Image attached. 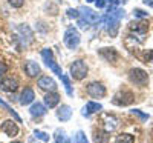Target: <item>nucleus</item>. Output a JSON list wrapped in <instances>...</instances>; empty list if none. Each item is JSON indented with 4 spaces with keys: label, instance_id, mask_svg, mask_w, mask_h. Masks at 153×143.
<instances>
[{
    "label": "nucleus",
    "instance_id": "obj_11",
    "mask_svg": "<svg viewBox=\"0 0 153 143\" xmlns=\"http://www.w3.org/2000/svg\"><path fill=\"white\" fill-rule=\"evenodd\" d=\"M0 129H2L5 134H8L9 137H14V135L19 134V126H17V123H14L12 120H6V122H3L2 126H0Z\"/></svg>",
    "mask_w": 153,
    "mask_h": 143
},
{
    "label": "nucleus",
    "instance_id": "obj_24",
    "mask_svg": "<svg viewBox=\"0 0 153 143\" xmlns=\"http://www.w3.org/2000/svg\"><path fill=\"white\" fill-rule=\"evenodd\" d=\"M55 143H72V140H69L65 134V131H60L57 129L55 131Z\"/></svg>",
    "mask_w": 153,
    "mask_h": 143
},
{
    "label": "nucleus",
    "instance_id": "obj_5",
    "mask_svg": "<svg viewBox=\"0 0 153 143\" xmlns=\"http://www.w3.org/2000/svg\"><path fill=\"white\" fill-rule=\"evenodd\" d=\"M65 45L69 49H75L80 45V32L75 28H68L65 32Z\"/></svg>",
    "mask_w": 153,
    "mask_h": 143
},
{
    "label": "nucleus",
    "instance_id": "obj_19",
    "mask_svg": "<svg viewBox=\"0 0 153 143\" xmlns=\"http://www.w3.org/2000/svg\"><path fill=\"white\" fill-rule=\"evenodd\" d=\"M129 28H130L132 31H135V32L144 34V32L149 31V23H146V22H133V23H130Z\"/></svg>",
    "mask_w": 153,
    "mask_h": 143
},
{
    "label": "nucleus",
    "instance_id": "obj_3",
    "mask_svg": "<svg viewBox=\"0 0 153 143\" xmlns=\"http://www.w3.org/2000/svg\"><path fill=\"white\" fill-rule=\"evenodd\" d=\"M71 75L75 80H83L87 75V66L83 60H75L71 65Z\"/></svg>",
    "mask_w": 153,
    "mask_h": 143
},
{
    "label": "nucleus",
    "instance_id": "obj_32",
    "mask_svg": "<svg viewBox=\"0 0 153 143\" xmlns=\"http://www.w3.org/2000/svg\"><path fill=\"white\" fill-rule=\"evenodd\" d=\"M78 26H80L81 29H87L89 26H91V25H89L86 20H83V19H78Z\"/></svg>",
    "mask_w": 153,
    "mask_h": 143
},
{
    "label": "nucleus",
    "instance_id": "obj_15",
    "mask_svg": "<svg viewBox=\"0 0 153 143\" xmlns=\"http://www.w3.org/2000/svg\"><path fill=\"white\" fill-rule=\"evenodd\" d=\"M35 99V94H34V91L31 88H25L22 91V96H20V103L25 106V105H29V103H32Z\"/></svg>",
    "mask_w": 153,
    "mask_h": 143
},
{
    "label": "nucleus",
    "instance_id": "obj_30",
    "mask_svg": "<svg viewBox=\"0 0 153 143\" xmlns=\"http://www.w3.org/2000/svg\"><path fill=\"white\" fill-rule=\"evenodd\" d=\"M133 16L138 17V19H144V17H147V12L143 11V9H135L133 11Z\"/></svg>",
    "mask_w": 153,
    "mask_h": 143
},
{
    "label": "nucleus",
    "instance_id": "obj_21",
    "mask_svg": "<svg viewBox=\"0 0 153 143\" xmlns=\"http://www.w3.org/2000/svg\"><path fill=\"white\" fill-rule=\"evenodd\" d=\"M109 138H110V132H107L106 129L95 132V135H94L95 143H107V141H109Z\"/></svg>",
    "mask_w": 153,
    "mask_h": 143
},
{
    "label": "nucleus",
    "instance_id": "obj_27",
    "mask_svg": "<svg viewBox=\"0 0 153 143\" xmlns=\"http://www.w3.org/2000/svg\"><path fill=\"white\" fill-rule=\"evenodd\" d=\"M75 143H89L83 131H78V132H76V135H75Z\"/></svg>",
    "mask_w": 153,
    "mask_h": 143
},
{
    "label": "nucleus",
    "instance_id": "obj_39",
    "mask_svg": "<svg viewBox=\"0 0 153 143\" xmlns=\"http://www.w3.org/2000/svg\"><path fill=\"white\" fill-rule=\"evenodd\" d=\"M14 143H22V141H14Z\"/></svg>",
    "mask_w": 153,
    "mask_h": 143
},
{
    "label": "nucleus",
    "instance_id": "obj_33",
    "mask_svg": "<svg viewBox=\"0 0 153 143\" xmlns=\"http://www.w3.org/2000/svg\"><path fill=\"white\" fill-rule=\"evenodd\" d=\"M132 112H133V114H136L138 117H141L143 120H147V119H149V115H147V114H144V112H141V111H139V109H133Z\"/></svg>",
    "mask_w": 153,
    "mask_h": 143
},
{
    "label": "nucleus",
    "instance_id": "obj_37",
    "mask_svg": "<svg viewBox=\"0 0 153 143\" xmlns=\"http://www.w3.org/2000/svg\"><path fill=\"white\" fill-rule=\"evenodd\" d=\"M144 3L149 5V6H153V0H144Z\"/></svg>",
    "mask_w": 153,
    "mask_h": 143
},
{
    "label": "nucleus",
    "instance_id": "obj_16",
    "mask_svg": "<svg viewBox=\"0 0 153 143\" xmlns=\"http://www.w3.org/2000/svg\"><path fill=\"white\" fill-rule=\"evenodd\" d=\"M57 117H58V120H61V122H68L71 117H72V109H71V106L61 105V106L57 109Z\"/></svg>",
    "mask_w": 153,
    "mask_h": 143
},
{
    "label": "nucleus",
    "instance_id": "obj_23",
    "mask_svg": "<svg viewBox=\"0 0 153 143\" xmlns=\"http://www.w3.org/2000/svg\"><path fill=\"white\" fill-rule=\"evenodd\" d=\"M60 79H61V82H63V83H65V89H66L68 96H69V97H72V96H74V91H72V86H71V80H69V77H68V75H65V74H61V75H60Z\"/></svg>",
    "mask_w": 153,
    "mask_h": 143
},
{
    "label": "nucleus",
    "instance_id": "obj_1",
    "mask_svg": "<svg viewBox=\"0 0 153 143\" xmlns=\"http://www.w3.org/2000/svg\"><path fill=\"white\" fill-rule=\"evenodd\" d=\"M124 17V9H121V8H112V9H109V12H107V16H106V29H107V32L110 34V37H115L118 34V29H120V22H121V19Z\"/></svg>",
    "mask_w": 153,
    "mask_h": 143
},
{
    "label": "nucleus",
    "instance_id": "obj_28",
    "mask_svg": "<svg viewBox=\"0 0 153 143\" xmlns=\"http://www.w3.org/2000/svg\"><path fill=\"white\" fill-rule=\"evenodd\" d=\"M34 134H35L37 138H40L42 141H49V134H46V132H43V131H35Z\"/></svg>",
    "mask_w": 153,
    "mask_h": 143
},
{
    "label": "nucleus",
    "instance_id": "obj_36",
    "mask_svg": "<svg viewBox=\"0 0 153 143\" xmlns=\"http://www.w3.org/2000/svg\"><path fill=\"white\" fill-rule=\"evenodd\" d=\"M106 2H107V0H95V5H97V8H104Z\"/></svg>",
    "mask_w": 153,
    "mask_h": 143
},
{
    "label": "nucleus",
    "instance_id": "obj_25",
    "mask_svg": "<svg viewBox=\"0 0 153 143\" xmlns=\"http://www.w3.org/2000/svg\"><path fill=\"white\" fill-rule=\"evenodd\" d=\"M135 141V137L130 135V134H120L115 140V143H133Z\"/></svg>",
    "mask_w": 153,
    "mask_h": 143
},
{
    "label": "nucleus",
    "instance_id": "obj_26",
    "mask_svg": "<svg viewBox=\"0 0 153 143\" xmlns=\"http://www.w3.org/2000/svg\"><path fill=\"white\" fill-rule=\"evenodd\" d=\"M0 105H2V106H3V108H5V109H6L8 112H9V114H12V117H14V119H16L17 122H22V119H20V115H19V114H17V112H16L14 109H12V108H11V106L8 105V103H5V102H3L2 99H0Z\"/></svg>",
    "mask_w": 153,
    "mask_h": 143
},
{
    "label": "nucleus",
    "instance_id": "obj_13",
    "mask_svg": "<svg viewBox=\"0 0 153 143\" xmlns=\"http://www.w3.org/2000/svg\"><path fill=\"white\" fill-rule=\"evenodd\" d=\"M104 129L107 132H112V131H115L117 129V126H118V123H120V120L117 119L115 115H110V114H106L104 115Z\"/></svg>",
    "mask_w": 153,
    "mask_h": 143
},
{
    "label": "nucleus",
    "instance_id": "obj_7",
    "mask_svg": "<svg viewBox=\"0 0 153 143\" xmlns=\"http://www.w3.org/2000/svg\"><path fill=\"white\" fill-rule=\"evenodd\" d=\"M87 94L91 96L92 99H103L106 96V88L103 86V83H98V82H92L87 85Z\"/></svg>",
    "mask_w": 153,
    "mask_h": 143
},
{
    "label": "nucleus",
    "instance_id": "obj_22",
    "mask_svg": "<svg viewBox=\"0 0 153 143\" xmlns=\"http://www.w3.org/2000/svg\"><path fill=\"white\" fill-rule=\"evenodd\" d=\"M17 29H19V32L23 35V40L26 38V42H28V43L32 42V31L29 29V26H26V25H20Z\"/></svg>",
    "mask_w": 153,
    "mask_h": 143
},
{
    "label": "nucleus",
    "instance_id": "obj_4",
    "mask_svg": "<svg viewBox=\"0 0 153 143\" xmlns=\"http://www.w3.org/2000/svg\"><path fill=\"white\" fill-rule=\"evenodd\" d=\"M129 79H130L132 83H135V85H138V86H144V85H147V82H149V75H147V72H146L144 69H141V68H133V69H130Z\"/></svg>",
    "mask_w": 153,
    "mask_h": 143
},
{
    "label": "nucleus",
    "instance_id": "obj_35",
    "mask_svg": "<svg viewBox=\"0 0 153 143\" xmlns=\"http://www.w3.org/2000/svg\"><path fill=\"white\" fill-rule=\"evenodd\" d=\"M146 62H153V49H149L146 53Z\"/></svg>",
    "mask_w": 153,
    "mask_h": 143
},
{
    "label": "nucleus",
    "instance_id": "obj_29",
    "mask_svg": "<svg viewBox=\"0 0 153 143\" xmlns=\"http://www.w3.org/2000/svg\"><path fill=\"white\" fill-rule=\"evenodd\" d=\"M8 2H9V5L12 8H22L23 3H25V0H8Z\"/></svg>",
    "mask_w": 153,
    "mask_h": 143
},
{
    "label": "nucleus",
    "instance_id": "obj_9",
    "mask_svg": "<svg viewBox=\"0 0 153 143\" xmlns=\"http://www.w3.org/2000/svg\"><path fill=\"white\" fill-rule=\"evenodd\" d=\"M80 11V17L78 19H83V20H86L89 25H92V23H97L98 20H100V17H98V14L97 12H94L92 9H89V8H80L78 9Z\"/></svg>",
    "mask_w": 153,
    "mask_h": 143
},
{
    "label": "nucleus",
    "instance_id": "obj_10",
    "mask_svg": "<svg viewBox=\"0 0 153 143\" xmlns=\"http://www.w3.org/2000/svg\"><path fill=\"white\" fill-rule=\"evenodd\" d=\"M38 86L43 91H55L57 89V83L54 79H51L49 75H43L38 79Z\"/></svg>",
    "mask_w": 153,
    "mask_h": 143
},
{
    "label": "nucleus",
    "instance_id": "obj_34",
    "mask_svg": "<svg viewBox=\"0 0 153 143\" xmlns=\"http://www.w3.org/2000/svg\"><path fill=\"white\" fill-rule=\"evenodd\" d=\"M6 71H8L6 63H5V62H0V77H2L3 74H6Z\"/></svg>",
    "mask_w": 153,
    "mask_h": 143
},
{
    "label": "nucleus",
    "instance_id": "obj_8",
    "mask_svg": "<svg viewBox=\"0 0 153 143\" xmlns=\"http://www.w3.org/2000/svg\"><path fill=\"white\" fill-rule=\"evenodd\" d=\"M19 88V82L14 77H5V79L0 80V89L5 91V93H14Z\"/></svg>",
    "mask_w": 153,
    "mask_h": 143
},
{
    "label": "nucleus",
    "instance_id": "obj_17",
    "mask_svg": "<svg viewBox=\"0 0 153 143\" xmlns=\"http://www.w3.org/2000/svg\"><path fill=\"white\" fill-rule=\"evenodd\" d=\"M58 102H60V96L55 93V91H51V93H48L45 96V105L48 108H55L58 105Z\"/></svg>",
    "mask_w": 153,
    "mask_h": 143
},
{
    "label": "nucleus",
    "instance_id": "obj_12",
    "mask_svg": "<svg viewBox=\"0 0 153 143\" xmlns=\"http://www.w3.org/2000/svg\"><path fill=\"white\" fill-rule=\"evenodd\" d=\"M101 109H103V106H101L100 103H97V102H87L86 106H84L83 111H81V114H83L84 117H91L92 114L100 112Z\"/></svg>",
    "mask_w": 153,
    "mask_h": 143
},
{
    "label": "nucleus",
    "instance_id": "obj_18",
    "mask_svg": "<svg viewBox=\"0 0 153 143\" xmlns=\"http://www.w3.org/2000/svg\"><path fill=\"white\" fill-rule=\"evenodd\" d=\"M25 72H26L29 77H37L38 74H40V66L32 62V60H28L26 63H25Z\"/></svg>",
    "mask_w": 153,
    "mask_h": 143
},
{
    "label": "nucleus",
    "instance_id": "obj_2",
    "mask_svg": "<svg viewBox=\"0 0 153 143\" xmlns=\"http://www.w3.org/2000/svg\"><path fill=\"white\" fill-rule=\"evenodd\" d=\"M42 59H43V62L46 63V66H49V69L52 71V72H55L58 77L63 74L61 68L58 66V63H57V62H55V59H54V53H52V49H49V48L43 49V51H42Z\"/></svg>",
    "mask_w": 153,
    "mask_h": 143
},
{
    "label": "nucleus",
    "instance_id": "obj_6",
    "mask_svg": "<svg viewBox=\"0 0 153 143\" xmlns=\"http://www.w3.org/2000/svg\"><path fill=\"white\" fill-rule=\"evenodd\" d=\"M133 94L130 93V91H126V89H123V91H120L118 94H115V97H113V103L115 105H118V106H127V105H130V103L133 102Z\"/></svg>",
    "mask_w": 153,
    "mask_h": 143
},
{
    "label": "nucleus",
    "instance_id": "obj_31",
    "mask_svg": "<svg viewBox=\"0 0 153 143\" xmlns=\"http://www.w3.org/2000/svg\"><path fill=\"white\" fill-rule=\"evenodd\" d=\"M68 16H69L71 19H78V17H80V12L76 11V9H72V8H69V9H68Z\"/></svg>",
    "mask_w": 153,
    "mask_h": 143
},
{
    "label": "nucleus",
    "instance_id": "obj_14",
    "mask_svg": "<svg viewBox=\"0 0 153 143\" xmlns=\"http://www.w3.org/2000/svg\"><path fill=\"white\" fill-rule=\"evenodd\" d=\"M98 53H100L101 57L106 59L107 62H112V63H113V62L118 60V53H117L113 48H103V49H100Z\"/></svg>",
    "mask_w": 153,
    "mask_h": 143
},
{
    "label": "nucleus",
    "instance_id": "obj_38",
    "mask_svg": "<svg viewBox=\"0 0 153 143\" xmlns=\"http://www.w3.org/2000/svg\"><path fill=\"white\" fill-rule=\"evenodd\" d=\"M86 2H95V0H86Z\"/></svg>",
    "mask_w": 153,
    "mask_h": 143
},
{
    "label": "nucleus",
    "instance_id": "obj_20",
    "mask_svg": "<svg viewBox=\"0 0 153 143\" xmlns=\"http://www.w3.org/2000/svg\"><path fill=\"white\" fill-rule=\"evenodd\" d=\"M29 112H31L32 117H42V115L46 114V108L42 105V103H34V105L31 106V109H29Z\"/></svg>",
    "mask_w": 153,
    "mask_h": 143
}]
</instances>
